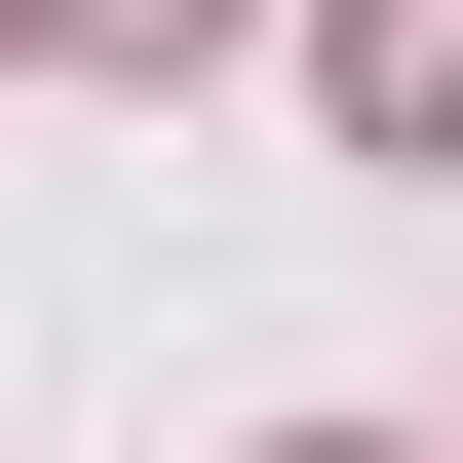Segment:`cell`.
Listing matches in <instances>:
<instances>
[{
    "mask_svg": "<svg viewBox=\"0 0 463 463\" xmlns=\"http://www.w3.org/2000/svg\"><path fill=\"white\" fill-rule=\"evenodd\" d=\"M309 78H347V155H463V0H309Z\"/></svg>",
    "mask_w": 463,
    "mask_h": 463,
    "instance_id": "6da1fadb",
    "label": "cell"
},
{
    "mask_svg": "<svg viewBox=\"0 0 463 463\" xmlns=\"http://www.w3.org/2000/svg\"><path fill=\"white\" fill-rule=\"evenodd\" d=\"M78 39H194V0H78Z\"/></svg>",
    "mask_w": 463,
    "mask_h": 463,
    "instance_id": "7a4b0ae2",
    "label": "cell"
},
{
    "mask_svg": "<svg viewBox=\"0 0 463 463\" xmlns=\"http://www.w3.org/2000/svg\"><path fill=\"white\" fill-rule=\"evenodd\" d=\"M270 463H386V425H270Z\"/></svg>",
    "mask_w": 463,
    "mask_h": 463,
    "instance_id": "3957f363",
    "label": "cell"
}]
</instances>
